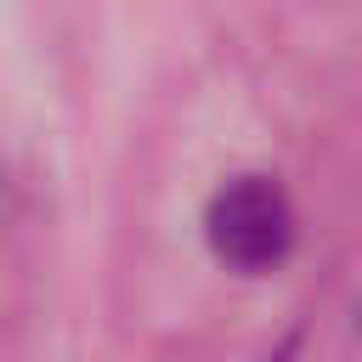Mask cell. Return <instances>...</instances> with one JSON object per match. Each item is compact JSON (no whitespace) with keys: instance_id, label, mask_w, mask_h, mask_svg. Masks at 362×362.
<instances>
[{"instance_id":"1","label":"cell","mask_w":362,"mask_h":362,"mask_svg":"<svg viewBox=\"0 0 362 362\" xmlns=\"http://www.w3.org/2000/svg\"><path fill=\"white\" fill-rule=\"evenodd\" d=\"M204 232H209V249L238 266V272H266L288 255L294 243V209L283 198V187L260 181V175H243L232 187H221L209 198V215H204Z\"/></svg>"}]
</instances>
